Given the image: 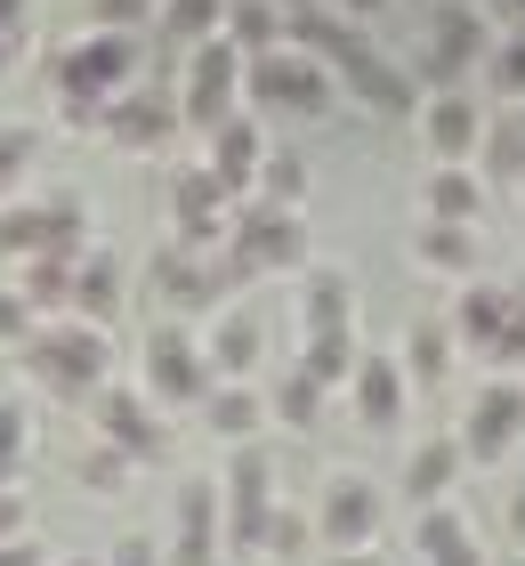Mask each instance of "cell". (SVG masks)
<instances>
[{
    "instance_id": "f1b7e54d",
    "label": "cell",
    "mask_w": 525,
    "mask_h": 566,
    "mask_svg": "<svg viewBox=\"0 0 525 566\" xmlns=\"http://www.w3.org/2000/svg\"><path fill=\"white\" fill-rule=\"evenodd\" d=\"M453 324H412L405 332V380L412 389H444V373H453Z\"/></svg>"
},
{
    "instance_id": "c3c4849f",
    "label": "cell",
    "mask_w": 525,
    "mask_h": 566,
    "mask_svg": "<svg viewBox=\"0 0 525 566\" xmlns=\"http://www.w3.org/2000/svg\"><path fill=\"white\" fill-rule=\"evenodd\" d=\"M510 534H517V543H525V478L510 485Z\"/></svg>"
},
{
    "instance_id": "9a60e30c",
    "label": "cell",
    "mask_w": 525,
    "mask_h": 566,
    "mask_svg": "<svg viewBox=\"0 0 525 566\" xmlns=\"http://www.w3.org/2000/svg\"><path fill=\"white\" fill-rule=\"evenodd\" d=\"M219 551H227L219 478H187V485H178V543H170V566H219Z\"/></svg>"
},
{
    "instance_id": "7c38bea8",
    "label": "cell",
    "mask_w": 525,
    "mask_h": 566,
    "mask_svg": "<svg viewBox=\"0 0 525 566\" xmlns=\"http://www.w3.org/2000/svg\"><path fill=\"white\" fill-rule=\"evenodd\" d=\"M485 57V24L477 9H461V0H437L429 9V49H420V73H429L437 90H461L469 73Z\"/></svg>"
},
{
    "instance_id": "2e32d148",
    "label": "cell",
    "mask_w": 525,
    "mask_h": 566,
    "mask_svg": "<svg viewBox=\"0 0 525 566\" xmlns=\"http://www.w3.org/2000/svg\"><path fill=\"white\" fill-rule=\"evenodd\" d=\"M348 405H356V421L372 429V437H388V429L405 421V405H412L405 356H380V348H364V365H356V380H348Z\"/></svg>"
},
{
    "instance_id": "7a4b0ae2",
    "label": "cell",
    "mask_w": 525,
    "mask_h": 566,
    "mask_svg": "<svg viewBox=\"0 0 525 566\" xmlns=\"http://www.w3.org/2000/svg\"><path fill=\"white\" fill-rule=\"evenodd\" d=\"M129 73H138V33L97 24V33H73L49 57V90H57V106H114L122 90H138Z\"/></svg>"
},
{
    "instance_id": "db71d44e",
    "label": "cell",
    "mask_w": 525,
    "mask_h": 566,
    "mask_svg": "<svg viewBox=\"0 0 525 566\" xmlns=\"http://www.w3.org/2000/svg\"><path fill=\"white\" fill-rule=\"evenodd\" d=\"M57 566H105V558H57Z\"/></svg>"
},
{
    "instance_id": "f35d334b",
    "label": "cell",
    "mask_w": 525,
    "mask_h": 566,
    "mask_svg": "<svg viewBox=\"0 0 525 566\" xmlns=\"http://www.w3.org/2000/svg\"><path fill=\"white\" fill-rule=\"evenodd\" d=\"M485 365H502V373H525V283H510V332H502V348H493Z\"/></svg>"
},
{
    "instance_id": "7402d4cb",
    "label": "cell",
    "mask_w": 525,
    "mask_h": 566,
    "mask_svg": "<svg viewBox=\"0 0 525 566\" xmlns=\"http://www.w3.org/2000/svg\"><path fill=\"white\" fill-rule=\"evenodd\" d=\"M339 82H348L356 106H372V114H388V122H405V114H412V73H405L397 57H380V49H364V57L339 73Z\"/></svg>"
},
{
    "instance_id": "f907efd6",
    "label": "cell",
    "mask_w": 525,
    "mask_h": 566,
    "mask_svg": "<svg viewBox=\"0 0 525 566\" xmlns=\"http://www.w3.org/2000/svg\"><path fill=\"white\" fill-rule=\"evenodd\" d=\"M283 17H307V9H339V0H275Z\"/></svg>"
},
{
    "instance_id": "cb8c5ba5",
    "label": "cell",
    "mask_w": 525,
    "mask_h": 566,
    "mask_svg": "<svg viewBox=\"0 0 525 566\" xmlns=\"http://www.w3.org/2000/svg\"><path fill=\"white\" fill-rule=\"evenodd\" d=\"M348 324H356V283H348V268L315 260L300 275V332H348Z\"/></svg>"
},
{
    "instance_id": "30bf717a",
    "label": "cell",
    "mask_w": 525,
    "mask_h": 566,
    "mask_svg": "<svg viewBox=\"0 0 525 566\" xmlns=\"http://www.w3.org/2000/svg\"><path fill=\"white\" fill-rule=\"evenodd\" d=\"M461 453L469 461H510L517 453V437H525V380H485L477 405L461 413Z\"/></svg>"
},
{
    "instance_id": "ffe728a7",
    "label": "cell",
    "mask_w": 525,
    "mask_h": 566,
    "mask_svg": "<svg viewBox=\"0 0 525 566\" xmlns=\"http://www.w3.org/2000/svg\"><path fill=\"white\" fill-rule=\"evenodd\" d=\"M420 211H429L437 227H477L485 211V178L469 163H437L429 178H420Z\"/></svg>"
},
{
    "instance_id": "4fadbf2b",
    "label": "cell",
    "mask_w": 525,
    "mask_h": 566,
    "mask_svg": "<svg viewBox=\"0 0 525 566\" xmlns=\"http://www.w3.org/2000/svg\"><path fill=\"white\" fill-rule=\"evenodd\" d=\"M178 130H187V106H178L170 90H122L114 106H105V138H114L122 154H154V146H170Z\"/></svg>"
},
{
    "instance_id": "d590c367",
    "label": "cell",
    "mask_w": 525,
    "mask_h": 566,
    "mask_svg": "<svg viewBox=\"0 0 525 566\" xmlns=\"http://www.w3.org/2000/svg\"><path fill=\"white\" fill-rule=\"evenodd\" d=\"M41 251V202H0V268H24Z\"/></svg>"
},
{
    "instance_id": "11a10c76",
    "label": "cell",
    "mask_w": 525,
    "mask_h": 566,
    "mask_svg": "<svg viewBox=\"0 0 525 566\" xmlns=\"http://www.w3.org/2000/svg\"><path fill=\"white\" fill-rule=\"evenodd\" d=\"M510 17H517V24H525V0H510Z\"/></svg>"
},
{
    "instance_id": "3957f363",
    "label": "cell",
    "mask_w": 525,
    "mask_h": 566,
    "mask_svg": "<svg viewBox=\"0 0 525 566\" xmlns=\"http://www.w3.org/2000/svg\"><path fill=\"white\" fill-rule=\"evenodd\" d=\"M243 73H251V57H243V49H234L227 33H210V41L187 49V82H178V106H187V130H195V138H210L219 122L243 114Z\"/></svg>"
},
{
    "instance_id": "d4e9b609",
    "label": "cell",
    "mask_w": 525,
    "mask_h": 566,
    "mask_svg": "<svg viewBox=\"0 0 525 566\" xmlns=\"http://www.w3.org/2000/svg\"><path fill=\"white\" fill-rule=\"evenodd\" d=\"M202 356H210V380H243L259 365V324L243 316V307H219L202 332Z\"/></svg>"
},
{
    "instance_id": "74e56055",
    "label": "cell",
    "mask_w": 525,
    "mask_h": 566,
    "mask_svg": "<svg viewBox=\"0 0 525 566\" xmlns=\"http://www.w3.org/2000/svg\"><path fill=\"white\" fill-rule=\"evenodd\" d=\"M24 453H33V421H24V405L0 397V485L24 478Z\"/></svg>"
},
{
    "instance_id": "5b68a950",
    "label": "cell",
    "mask_w": 525,
    "mask_h": 566,
    "mask_svg": "<svg viewBox=\"0 0 525 566\" xmlns=\"http://www.w3.org/2000/svg\"><path fill=\"white\" fill-rule=\"evenodd\" d=\"M138 373H146V397L154 405H202L219 380H210V356H202V340L178 316H162V324H146V348H138Z\"/></svg>"
},
{
    "instance_id": "d6986e66",
    "label": "cell",
    "mask_w": 525,
    "mask_h": 566,
    "mask_svg": "<svg viewBox=\"0 0 525 566\" xmlns=\"http://www.w3.org/2000/svg\"><path fill=\"white\" fill-rule=\"evenodd\" d=\"M461 470H469L461 437H420V446L405 453V502H412V510H437L444 494H453Z\"/></svg>"
},
{
    "instance_id": "ba28073f",
    "label": "cell",
    "mask_w": 525,
    "mask_h": 566,
    "mask_svg": "<svg viewBox=\"0 0 525 566\" xmlns=\"http://www.w3.org/2000/svg\"><path fill=\"white\" fill-rule=\"evenodd\" d=\"M146 283H154V300L170 307V316H219V300H227V283H219V260H202V251L187 243H154V260H146Z\"/></svg>"
},
{
    "instance_id": "bcb514c9",
    "label": "cell",
    "mask_w": 525,
    "mask_h": 566,
    "mask_svg": "<svg viewBox=\"0 0 525 566\" xmlns=\"http://www.w3.org/2000/svg\"><path fill=\"white\" fill-rule=\"evenodd\" d=\"M105 566H154V543H146V534H122V543L105 551Z\"/></svg>"
},
{
    "instance_id": "4316f807",
    "label": "cell",
    "mask_w": 525,
    "mask_h": 566,
    "mask_svg": "<svg viewBox=\"0 0 525 566\" xmlns=\"http://www.w3.org/2000/svg\"><path fill=\"white\" fill-rule=\"evenodd\" d=\"M412 260L429 275H477V227H437L420 219L412 227Z\"/></svg>"
},
{
    "instance_id": "7bdbcfd3",
    "label": "cell",
    "mask_w": 525,
    "mask_h": 566,
    "mask_svg": "<svg viewBox=\"0 0 525 566\" xmlns=\"http://www.w3.org/2000/svg\"><path fill=\"white\" fill-rule=\"evenodd\" d=\"M90 17H105L114 33H129L138 17H154V0H90Z\"/></svg>"
},
{
    "instance_id": "e575fe53",
    "label": "cell",
    "mask_w": 525,
    "mask_h": 566,
    "mask_svg": "<svg viewBox=\"0 0 525 566\" xmlns=\"http://www.w3.org/2000/svg\"><path fill=\"white\" fill-rule=\"evenodd\" d=\"M259 202H275V211H300L307 202V163L300 154H267V163H259Z\"/></svg>"
},
{
    "instance_id": "816d5d0a",
    "label": "cell",
    "mask_w": 525,
    "mask_h": 566,
    "mask_svg": "<svg viewBox=\"0 0 525 566\" xmlns=\"http://www.w3.org/2000/svg\"><path fill=\"white\" fill-rule=\"evenodd\" d=\"M339 9H348V17L364 24V17H380V9H388V0H339Z\"/></svg>"
},
{
    "instance_id": "ab89813d",
    "label": "cell",
    "mask_w": 525,
    "mask_h": 566,
    "mask_svg": "<svg viewBox=\"0 0 525 566\" xmlns=\"http://www.w3.org/2000/svg\"><path fill=\"white\" fill-rule=\"evenodd\" d=\"M24 163H33V130H24V122H0V195L24 178Z\"/></svg>"
},
{
    "instance_id": "277c9868",
    "label": "cell",
    "mask_w": 525,
    "mask_h": 566,
    "mask_svg": "<svg viewBox=\"0 0 525 566\" xmlns=\"http://www.w3.org/2000/svg\"><path fill=\"white\" fill-rule=\"evenodd\" d=\"M243 106H259V114H300V122H324V114H332V65L300 57V49L251 57V73H243Z\"/></svg>"
},
{
    "instance_id": "9f6ffc18",
    "label": "cell",
    "mask_w": 525,
    "mask_h": 566,
    "mask_svg": "<svg viewBox=\"0 0 525 566\" xmlns=\"http://www.w3.org/2000/svg\"><path fill=\"white\" fill-rule=\"evenodd\" d=\"M429 9H437V0H429Z\"/></svg>"
},
{
    "instance_id": "9c48e42d",
    "label": "cell",
    "mask_w": 525,
    "mask_h": 566,
    "mask_svg": "<svg viewBox=\"0 0 525 566\" xmlns=\"http://www.w3.org/2000/svg\"><path fill=\"white\" fill-rule=\"evenodd\" d=\"M315 534H324V551H372L380 543V485L339 470L324 478V494H315Z\"/></svg>"
},
{
    "instance_id": "60d3db41",
    "label": "cell",
    "mask_w": 525,
    "mask_h": 566,
    "mask_svg": "<svg viewBox=\"0 0 525 566\" xmlns=\"http://www.w3.org/2000/svg\"><path fill=\"white\" fill-rule=\"evenodd\" d=\"M493 82H502V97H517V106H525V24L493 49Z\"/></svg>"
},
{
    "instance_id": "484cf974",
    "label": "cell",
    "mask_w": 525,
    "mask_h": 566,
    "mask_svg": "<svg viewBox=\"0 0 525 566\" xmlns=\"http://www.w3.org/2000/svg\"><path fill=\"white\" fill-rule=\"evenodd\" d=\"M65 316H82L97 332L122 316V260H114V251H90V260L73 268V307H65Z\"/></svg>"
},
{
    "instance_id": "e0dca14e",
    "label": "cell",
    "mask_w": 525,
    "mask_h": 566,
    "mask_svg": "<svg viewBox=\"0 0 525 566\" xmlns=\"http://www.w3.org/2000/svg\"><path fill=\"white\" fill-rule=\"evenodd\" d=\"M420 138H429L437 163H477V146H485V114H477V97H469V90H437V97H420Z\"/></svg>"
},
{
    "instance_id": "52a82bcc",
    "label": "cell",
    "mask_w": 525,
    "mask_h": 566,
    "mask_svg": "<svg viewBox=\"0 0 525 566\" xmlns=\"http://www.w3.org/2000/svg\"><path fill=\"white\" fill-rule=\"evenodd\" d=\"M170 227H178V243L187 251H227V227H234V195L210 178V163H187L170 178Z\"/></svg>"
},
{
    "instance_id": "f5cc1de1",
    "label": "cell",
    "mask_w": 525,
    "mask_h": 566,
    "mask_svg": "<svg viewBox=\"0 0 525 566\" xmlns=\"http://www.w3.org/2000/svg\"><path fill=\"white\" fill-rule=\"evenodd\" d=\"M24 57V41H0V82H9V65Z\"/></svg>"
},
{
    "instance_id": "f546056e",
    "label": "cell",
    "mask_w": 525,
    "mask_h": 566,
    "mask_svg": "<svg viewBox=\"0 0 525 566\" xmlns=\"http://www.w3.org/2000/svg\"><path fill=\"white\" fill-rule=\"evenodd\" d=\"M219 33L243 49V57H275V49H283V9H275V0H234Z\"/></svg>"
},
{
    "instance_id": "603a6c76",
    "label": "cell",
    "mask_w": 525,
    "mask_h": 566,
    "mask_svg": "<svg viewBox=\"0 0 525 566\" xmlns=\"http://www.w3.org/2000/svg\"><path fill=\"white\" fill-rule=\"evenodd\" d=\"M412 551H420V566H485V551H477V534H469V518L461 510H412Z\"/></svg>"
},
{
    "instance_id": "1f68e13d",
    "label": "cell",
    "mask_w": 525,
    "mask_h": 566,
    "mask_svg": "<svg viewBox=\"0 0 525 566\" xmlns=\"http://www.w3.org/2000/svg\"><path fill=\"white\" fill-rule=\"evenodd\" d=\"M477 163H485V178H517V187H525V114H502V122H485V146H477Z\"/></svg>"
},
{
    "instance_id": "681fc988",
    "label": "cell",
    "mask_w": 525,
    "mask_h": 566,
    "mask_svg": "<svg viewBox=\"0 0 525 566\" xmlns=\"http://www.w3.org/2000/svg\"><path fill=\"white\" fill-rule=\"evenodd\" d=\"M324 566H380V551H332Z\"/></svg>"
},
{
    "instance_id": "d6a6232c",
    "label": "cell",
    "mask_w": 525,
    "mask_h": 566,
    "mask_svg": "<svg viewBox=\"0 0 525 566\" xmlns=\"http://www.w3.org/2000/svg\"><path fill=\"white\" fill-rule=\"evenodd\" d=\"M267 413H275L283 429H315V421H324V380H307V373L292 365V373H283V380H275V397H267Z\"/></svg>"
},
{
    "instance_id": "b9f144b4",
    "label": "cell",
    "mask_w": 525,
    "mask_h": 566,
    "mask_svg": "<svg viewBox=\"0 0 525 566\" xmlns=\"http://www.w3.org/2000/svg\"><path fill=\"white\" fill-rule=\"evenodd\" d=\"M33 300H24V292H0V348H24V340H33Z\"/></svg>"
},
{
    "instance_id": "44dd1931",
    "label": "cell",
    "mask_w": 525,
    "mask_h": 566,
    "mask_svg": "<svg viewBox=\"0 0 525 566\" xmlns=\"http://www.w3.org/2000/svg\"><path fill=\"white\" fill-rule=\"evenodd\" d=\"M202 429L219 437V446H259V429H267V397H259L251 380H219V389L202 397Z\"/></svg>"
},
{
    "instance_id": "ee69618b",
    "label": "cell",
    "mask_w": 525,
    "mask_h": 566,
    "mask_svg": "<svg viewBox=\"0 0 525 566\" xmlns=\"http://www.w3.org/2000/svg\"><path fill=\"white\" fill-rule=\"evenodd\" d=\"M33 33V0H0V41H24Z\"/></svg>"
},
{
    "instance_id": "f6af8a7d",
    "label": "cell",
    "mask_w": 525,
    "mask_h": 566,
    "mask_svg": "<svg viewBox=\"0 0 525 566\" xmlns=\"http://www.w3.org/2000/svg\"><path fill=\"white\" fill-rule=\"evenodd\" d=\"M0 566H57V558H49L33 534H17V543H0Z\"/></svg>"
},
{
    "instance_id": "83f0119b",
    "label": "cell",
    "mask_w": 525,
    "mask_h": 566,
    "mask_svg": "<svg viewBox=\"0 0 525 566\" xmlns=\"http://www.w3.org/2000/svg\"><path fill=\"white\" fill-rule=\"evenodd\" d=\"M356 365H364L356 324H348V332H307V348H300V373H307V380H324V389H348Z\"/></svg>"
},
{
    "instance_id": "ac0fdd59",
    "label": "cell",
    "mask_w": 525,
    "mask_h": 566,
    "mask_svg": "<svg viewBox=\"0 0 525 566\" xmlns=\"http://www.w3.org/2000/svg\"><path fill=\"white\" fill-rule=\"evenodd\" d=\"M453 340L461 348H477V356H493L502 348V332H510V283H461V300H453Z\"/></svg>"
},
{
    "instance_id": "836d02e7",
    "label": "cell",
    "mask_w": 525,
    "mask_h": 566,
    "mask_svg": "<svg viewBox=\"0 0 525 566\" xmlns=\"http://www.w3.org/2000/svg\"><path fill=\"white\" fill-rule=\"evenodd\" d=\"M129 470H138V461H129L122 446H105V437H90V446H82V461H73V478H82L90 494H122V485H129Z\"/></svg>"
},
{
    "instance_id": "4dcf8cb0",
    "label": "cell",
    "mask_w": 525,
    "mask_h": 566,
    "mask_svg": "<svg viewBox=\"0 0 525 566\" xmlns=\"http://www.w3.org/2000/svg\"><path fill=\"white\" fill-rule=\"evenodd\" d=\"M73 268H82V260H57V251H41V260H24L17 292L33 300V316H57V307H73Z\"/></svg>"
},
{
    "instance_id": "7dc6e473",
    "label": "cell",
    "mask_w": 525,
    "mask_h": 566,
    "mask_svg": "<svg viewBox=\"0 0 525 566\" xmlns=\"http://www.w3.org/2000/svg\"><path fill=\"white\" fill-rule=\"evenodd\" d=\"M17 534H24V494L0 485V543H17Z\"/></svg>"
},
{
    "instance_id": "8fae6325",
    "label": "cell",
    "mask_w": 525,
    "mask_h": 566,
    "mask_svg": "<svg viewBox=\"0 0 525 566\" xmlns=\"http://www.w3.org/2000/svg\"><path fill=\"white\" fill-rule=\"evenodd\" d=\"M90 421H97V437L105 446H122L129 461H162L170 453V429H162V413H154V397L146 389H97L90 397Z\"/></svg>"
},
{
    "instance_id": "5bb4252c",
    "label": "cell",
    "mask_w": 525,
    "mask_h": 566,
    "mask_svg": "<svg viewBox=\"0 0 525 566\" xmlns=\"http://www.w3.org/2000/svg\"><path fill=\"white\" fill-rule=\"evenodd\" d=\"M267 154H275V146H267V130H259V114H251V106L202 138V163H210V178H219L234 202H251V195H259V163H267Z\"/></svg>"
},
{
    "instance_id": "8992f818",
    "label": "cell",
    "mask_w": 525,
    "mask_h": 566,
    "mask_svg": "<svg viewBox=\"0 0 525 566\" xmlns=\"http://www.w3.org/2000/svg\"><path fill=\"white\" fill-rule=\"evenodd\" d=\"M219 502H227V551L259 558V534H267V518H275V461H267V446H234L227 453Z\"/></svg>"
},
{
    "instance_id": "6da1fadb",
    "label": "cell",
    "mask_w": 525,
    "mask_h": 566,
    "mask_svg": "<svg viewBox=\"0 0 525 566\" xmlns=\"http://www.w3.org/2000/svg\"><path fill=\"white\" fill-rule=\"evenodd\" d=\"M17 365H24V380H41L49 397H97V389H114V348H105V332L82 324V316L41 324L33 340L17 348Z\"/></svg>"
},
{
    "instance_id": "8d00e7d4",
    "label": "cell",
    "mask_w": 525,
    "mask_h": 566,
    "mask_svg": "<svg viewBox=\"0 0 525 566\" xmlns=\"http://www.w3.org/2000/svg\"><path fill=\"white\" fill-rule=\"evenodd\" d=\"M307 543H315V518L292 510V502H275L267 534H259V558H307Z\"/></svg>"
}]
</instances>
